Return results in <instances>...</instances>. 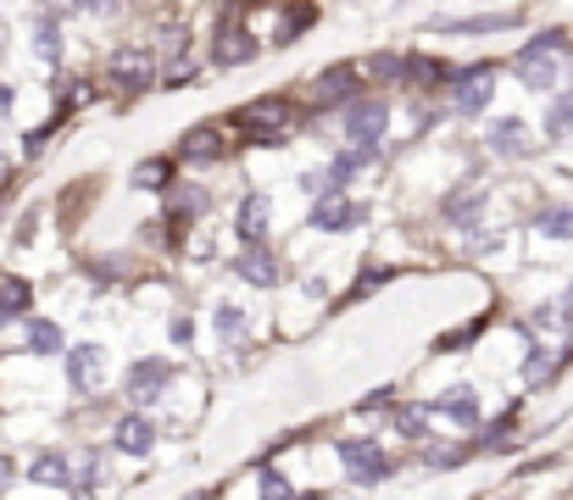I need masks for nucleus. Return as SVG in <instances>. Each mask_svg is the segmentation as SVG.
Returning <instances> with one entry per match:
<instances>
[{
	"instance_id": "f03ea898",
	"label": "nucleus",
	"mask_w": 573,
	"mask_h": 500,
	"mask_svg": "<svg viewBox=\"0 0 573 500\" xmlns=\"http://www.w3.org/2000/svg\"><path fill=\"white\" fill-rule=\"evenodd\" d=\"M384 123H390V106H384L379 95H357V101L346 106V139H351L357 150H379Z\"/></svg>"
},
{
	"instance_id": "e433bc0d",
	"label": "nucleus",
	"mask_w": 573,
	"mask_h": 500,
	"mask_svg": "<svg viewBox=\"0 0 573 500\" xmlns=\"http://www.w3.org/2000/svg\"><path fill=\"white\" fill-rule=\"evenodd\" d=\"M90 12H117V0H85Z\"/></svg>"
},
{
	"instance_id": "b1692460",
	"label": "nucleus",
	"mask_w": 573,
	"mask_h": 500,
	"mask_svg": "<svg viewBox=\"0 0 573 500\" xmlns=\"http://www.w3.org/2000/svg\"><path fill=\"white\" fill-rule=\"evenodd\" d=\"M29 478H34V484H56V489H61V484L72 478V467H67V456H56V451H45V456H40V462L29 467Z\"/></svg>"
},
{
	"instance_id": "c9c22d12",
	"label": "nucleus",
	"mask_w": 573,
	"mask_h": 500,
	"mask_svg": "<svg viewBox=\"0 0 573 500\" xmlns=\"http://www.w3.org/2000/svg\"><path fill=\"white\" fill-rule=\"evenodd\" d=\"M12 478H18V467H12V456H0V495L12 489Z\"/></svg>"
},
{
	"instance_id": "c85d7f7f",
	"label": "nucleus",
	"mask_w": 573,
	"mask_h": 500,
	"mask_svg": "<svg viewBox=\"0 0 573 500\" xmlns=\"http://www.w3.org/2000/svg\"><path fill=\"white\" fill-rule=\"evenodd\" d=\"M72 489H78V500H90V495L101 489V462H96V456L78 467V484H72Z\"/></svg>"
},
{
	"instance_id": "f8f14e48",
	"label": "nucleus",
	"mask_w": 573,
	"mask_h": 500,
	"mask_svg": "<svg viewBox=\"0 0 573 500\" xmlns=\"http://www.w3.org/2000/svg\"><path fill=\"white\" fill-rule=\"evenodd\" d=\"M429 411H435V417H446V423H457V429H479V395H473L468 384H457V389L435 395V400H429Z\"/></svg>"
},
{
	"instance_id": "a878e982",
	"label": "nucleus",
	"mask_w": 573,
	"mask_h": 500,
	"mask_svg": "<svg viewBox=\"0 0 573 500\" xmlns=\"http://www.w3.org/2000/svg\"><path fill=\"white\" fill-rule=\"evenodd\" d=\"M518 23V12H502V18H462V23H440V29H451V34H496V29H513Z\"/></svg>"
},
{
	"instance_id": "4c0bfd02",
	"label": "nucleus",
	"mask_w": 573,
	"mask_h": 500,
	"mask_svg": "<svg viewBox=\"0 0 573 500\" xmlns=\"http://www.w3.org/2000/svg\"><path fill=\"white\" fill-rule=\"evenodd\" d=\"M12 106V83H0V112H7Z\"/></svg>"
},
{
	"instance_id": "7ed1b4c3",
	"label": "nucleus",
	"mask_w": 573,
	"mask_h": 500,
	"mask_svg": "<svg viewBox=\"0 0 573 500\" xmlns=\"http://www.w3.org/2000/svg\"><path fill=\"white\" fill-rule=\"evenodd\" d=\"M357 83H362V67L357 61H335L329 72H317L312 78V106H351L357 101Z\"/></svg>"
},
{
	"instance_id": "4be33fe9",
	"label": "nucleus",
	"mask_w": 573,
	"mask_h": 500,
	"mask_svg": "<svg viewBox=\"0 0 573 500\" xmlns=\"http://www.w3.org/2000/svg\"><path fill=\"white\" fill-rule=\"evenodd\" d=\"M535 228H540L546 239H573V206H540Z\"/></svg>"
},
{
	"instance_id": "9b49d317",
	"label": "nucleus",
	"mask_w": 573,
	"mask_h": 500,
	"mask_svg": "<svg viewBox=\"0 0 573 500\" xmlns=\"http://www.w3.org/2000/svg\"><path fill=\"white\" fill-rule=\"evenodd\" d=\"M284 117H290L284 101H251V106H239V112H234V128H251L257 139H279Z\"/></svg>"
},
{
	"instance_id": "6ab92c4d",
	"label": "nucleus",
	"mask_w": 573,
	"mask_h": 500,
	"mask_svg": "<svg viewBox=\"0 0 573 500\" xmlns=\"http://www.w3.org/2000/svg\"><path fill=\"white\" fill-rule=\"evenodd\" d=\"M546 139H573V90H557L546 106Z\"/></svg>"
},
{
	"instance_id": "ea45409f",
	"label": "nucleus",
	"mask_w": 573,
	"mask_h": 500,
	"mask_svg": "<svg viewBox=\"0 0 573 500\" xmlns=\"http://www.w3.org/2000/svg\"><path fill=\"white\" fill-rule=\"evenodd\" d=\"M568 306H573V284H568Z\"/></svg>"
},
{
	"instance_id": "f257e3e1",
	"label": "nucleus",
	"mask_w": 573,
	"mask_h": 500,
	"mask_svg": "<svg viewBox=\"0 0 573 500\" xmlns=\"http://www.w3.org/2000/svg\"><path fill=\"white\" fill-rule=\"evenodd\" d=\"M106 83H112V90H123V95L150 90V83H156V50H150V45H123V50H112V56H106Z\"/></svg>"
},
{
	"instance_id": "cd10ccee",
	"label": "nucleus",
	"mask_w": 573,
	"mask_h": 500,
	"mask_svg": "<svg viewBox=\"0 0 573 500\" xmlns=\"http://www.w3.org/2000/svg\"><path fill=\"white\" fill-rule=\"evenodd\" d=\"M217 333H223V340H239V333H245V311L239 306H217Z\"/></svg>"
},
{
	"instance_id": "423d86ee",
	"label": "nucleus",
	"mask_w": 573,
	"mask_h": 500,
	"mask_svg": "<svg viewBox=\"0 0 573 500\" xmlns=\"http://www.w3.org/2000/svg\"><path fill=\"white\" fill-rule=\"evenodd\" d=\"M513 72L524 78V90H535V95H557V61H551V50L535 39V45H524L518 56H513Z\"/></svg>"
},
{
	"instance_id": "aec40b11",
	"label": "nucleus",
	"mask_w": 573,
	"mask_h": 500,
	"mask_svg": "<svg viewBox=\"0 0 573 500\" xmlns=\"http://www.w3.org/2000/svg\"><path fill=\"white\" fill-rule=\"evenodd\" d=\"M29 351H34V356H61V328L45 322V317H34V322H29Z\"/></svg>"
},
{
	"instance_id": "a19ab883",
	"label": "nucleus",
	"mask_w": 573,
	"mask_h": 500,
	"mask_svg": "<svg viewBox=\"0 0 573 500\" xmlns=\"http://www.w3.org/2000/svg\"><path fill=\"white\" fill-rule=\"evenodd\" d=\"M301 500H317V495H301Z\"/></svg>"
},
{
	"instance_id": "0eeeda50",
	"label": "nucleus",
	"mask_w": 573,
	"mask_h": 500,
	"mask_svg": "<svg viewBox=\"0 0 573 500\" xmlns=\"http://www.w3.org/2000/svg\"><path fill=\"white\" fill-rule=\"evenodd\" d=\"M234 18H239V12L228 7V12H223V23H217V45H212V61H217V67H245V61L257 56V39L245 34Z\"/></svg>"
},
{
	"instance_id": "412c9836",
	"label": "nucleus",
	"mask_w": 573,
	"mask_h": 500,
	"mask_svg": "<svg viewBox=\"0 0 573 500\" xmlns=\"http://www.w3.org/2000/svg\"><path fill=\"white\" fill-rule=\"evenodd\" d=\"M457 72L440 67L435 56H406V83H451Z\"/></svg>"
},
{
	"instance_id": "473e14b6",
	"label": "nucleus",
	"mask_w": 573,
	"mask_h": 500,
	"mask_svg": "<svg viewBox=\"0 0 573 500\" xmlns=\"http://www.w3.org/2000/svg\"><path fill=\"white\" fill-rule=\"evenodd\" d=\"M262 500H290V484H284V473L262 467Z\"/></svg>"
},
{
	"instance_id": "20e7f679",
	"label": "nucleus",
	"mask_w": 573,
	"mask_h": 500,
	"mask_svg": "<svg viewBox=\"0 0 573 500\" xmlns=\"http://www.w3.org/2000/svg\"><path fill=\"white\" fill-rule=\"evenodd\" d=\"M490 61H473V67H462L457 78H451V106H457V117H479L484 106H490Z\"/></svg>"
},
{
	"instance_id": "c756f323",
	"label": "nucleus",
	"mask_w": 573,
	"mask_h": 500,
	"mask_svg": "<svg viewBox=\"0 0 573 500\" xmlns=\"http://www.w3.org/2000/svg\"><path fill=\"white\" fill-rule=\"evenodd\" d=\"M368 78H406V61L401 56H373L368 61Z\"/></svg>"
},
{
	"instance_id": "f704fd0d",
	"label": "nucleus",
	"mask_w": 573,
	"mask_h": 500,
	"mask_svg": "<svg viewBox=\"0 0 573 500\" xmlns=\"http://www.w3.org/2000/svg\"><path fill=\"white\" fill-rule=\"evenodd\" d=\"M173 340H179V345L195 340V322H190V317H173Z\"/></svg>"
},
{
	"instance_id": "4468645a",
	"label": "nucleus",
	"mask_w": 573,
	"mask_h": 500,
	"mask_svg": "<svg viewBox=\"0 0 573 500\" xmlns=\"http://www.w3.org/2000/svg\"><path fill=\"white\" fill-rule=\"evenodd\" d=\"M268 195H245L239 201V212H234V234H239V245H262L268 239Z\"/></svg>"
},
{
	"instance_id": "9d476101",
	"label": "nucleus",
	"mask_w": 573,
	"mask_h": 500,
	"mask_svg": "<svg viewBox=\"0 0 573 500\" xmlns=\"http://www.w3.org/2000/svg\"><path fill=\"white\" fill-rule=\"evenodd\" d=\"M168 378H173V367L161 362V356H150V362H134V373H128V400H134V406H150V400H161Z\"/></svg>"
},
{
	"instance_id": "bb28decb",
	"label": "nucleus",
	"mask_w": 573,
	"mask_h": 500,
	"mask_svg": "<svg viewBox=\"0 0 573 500\" xmlns=\"http://www.w3.org/2000/svg\"><path fill=\"white\" fill-rule=\"evenodd\" d=\"M168 173H173V167L156 156V161H139V167H134V184H139V190H168Z\"/></svg>"
},
{
	"instance_id": "f3484780",
	"label": "nucleus",
	"mask_w": 573,
	"mask_h": 500,
	"mask_svg": "<svg viewBox=\"0 0 573 500\" xmlns=\"http://www.w3.org/2000/svg\"><path fill=\"white\" fill-rule=\"evenodd\" d=\"M112 440H117V451H128V456H145V451L156 445V429L145 423L139 411H128L123 423H117V434H112Z\"/></svg>"
},
{
	"instance_id": "dca6fc26",
	"label": "nucleus",
	"mask_w": 573,
	"mask_h": 500,
	"mask_svg": "<svg viewBox=\"0 0 573 500\" xmlns=\"http://www.w3.org/2000/svg\"><path fill=\"white\" fill-rule=\"evenodd\" d=\"M179 156H184V161H217V156H223V128H217V123L190 128V134L179 139Z\"/></svg>"
},
{
	"instance_id": "6e6552de",
	"label": "nucleus",
	"mask_w": 573,
	"mask_h": 500,
	"mask_svg": "<svg viewBox=\"0 0 573 500\" xmlns=\"http://www.w3.org/2000/svg\"><path fill=\"white\" fill-rule=\"evenodd\" d=\"M101 378H106V356H101V345H72V351H67V384H72L78 395L101 389Z\"/></svg>"
},
{
	"instance_id": "72a5a7b5",
	"label": "nucleus",
	"mask_w": 573,
	"mask_h": 500,
	"mask_svg": "<svg viewBox=\"0 0 573 500\" xmlns=\"http://www.w3.org/2000/svg\"><path fill=\"white\" fill-rule=\"evenodd\" d=\"M390 273H395V268H379V273H362V279L351 284V300H362V295H373V289H379V284H384Z\"/></svg>"
},
{
	"instance_id": "7c9ffc66",
	"label": "nucleus",
	"mask_w": 573,
	"mask_h": 500,
	"mask_svg": "<svg viewBox=\"0 0 573 500\" xmlns=\"http://www.w3.org/2000/svg\"><path fill=\"white\" fill-rule=\"evenodd\" d=\"M173 212H179V217H184V212L201 217V212H206V190H179V195H173Z\"/></svg>"
},
{
	"instance_id": "a211bd4d",
	"label": "nucleus",
	"mask_w": 573,
	"mask_h": 500,
	"mask_svg": "<svg viewBox=\"0 0 573 500\" xmlns=\"http://www.w3.org/2000/svg\"><path fill=\"white\" fill-rule=\"evenodd\" d=\"M479 217H484V190H451V195H446V223L473 228Z\"/></svg>"
},
{
	"instance_id": "58836bf2",
	"label": "nucleus",
	"mask_w": 573,
	"mask_h": 500,
	"mask_svg": "<svg viewBox=\"0 0 573 500\" xmlns=\"http://www.w3.org/2000/svg\"><path fill=\"white\" fill-rule=\"evenodd\" d=\"M190 500H212V495H190Z\"/></svg>"
},
{
	"instance_id": "393cba45",
	"label": "nucleus",
	"mask_w": 573,
	"mask_h": 500,
	"mask_svg": "<svg viewBox=\"0 0 573 500\" xmlns=\"http://www.w3.org/2000/svg\"><path fill=\"white\" fill-rule=\"evenodd\" d=\"M34 50H40L45 61H61V23H56V18H40V23H34Z\"/></svg>"
},
{
	"instance_id": "2eb2a0df",
	"label": "nucleus",
	"mask_w": 573,
	"mask_h": 500,
	"mask_svg": "<svg viewBox=\"0 0 573 500\" xmlns=\"http://www.w3.org/2000/svg\"><path fill=\"white\" fill-rule=\"evenodd\" d=\"M490 150H496V156H529L535 150L529 123L524 117H496V123H490Z\"/></svg>"
},
{
	"instance_id": "2f4dec72",
	"label": "nucleus",
	"mask_w": 573,
	"mask_h": 500,
	"mask_svg": "<svg viewBox=\"0 0 573 500\" xmlns=\"http://www.w3.org/2000/svg\"><path fill=\"white\" fill-rule=\"evenodd\" d=\"M524 378H529V384H540V378H551V356H546L540 345H529V362H524Z\"/></svg>"
},
{
	"instance_id": "ddd939ff",
	"label": "nucleus",
	"mask_w": 573,
	"mask_h": 500,
	"mask_svg": "<svg viewBox=\"0 0 573 500\" xmlns=\"http://www.w3.org/2000/svg\"><path fill=\"white\" fill-rule=\"evenodd\" d=\"M234 273H239L245 284H257V289H273V284L284 279V268H279V262L268 257L262 245H245L239 257H234Z\"/></svg>"
},
{
	"instance_id": "5701e85b",
	"label": "nucleus",
	"mask_w": 573,
	"mask_h": 500,
	"mask_svg": "<svg viewBox=\"0 0 573 500\" xmlns=\"http://www.w3.org/2000/svg\"><path fill=\"white\" fill-rule=\"evenodd\" d=\"M29 311V284L23 279H0V322H12Z\"/></svg>"
},
{
	"instance_id": "1a4fd4ad",
	"label": "nucleus",
	"mask_w": 573,
	"mask_h": 500,
	"mask_svg": "<svg viewBox=\"0 0 573 500\" xmlns=\"http://www.w3.org/2000/svg\"><path fill=\"white\" fill-rule=\"evenodd\" d=\"M368 212L357 206V201H346V195H323L317 206H312V228L317 234H346V228H357Z\"/></svg>"
},
{
	"instance_id": "39448f33",
	"label": "nucleus",
	"mask_w": 573,
	"mask_h": 500,
	"mask_svg": "<svg viewBox=\"0 0 573 500\" xmlns=\"http://www.w3.org/2000/svg\"><path fill=\"white\" fill-rule=\"evenodd\" d=\"M335 451H340V462H346V473H351L357 484H379V478H390V467H395L373 440H340Z\"/></svg>"
}]
</instances>
